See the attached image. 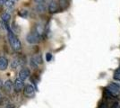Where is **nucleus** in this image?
Instances as JSON below:
<instances>
[{"label": "nucleus", "instance_id": "8", "mask_svg": "<svg viewBox=\"0 0 120 108\" xmlns=\"http://www.w3.org/2000/svg\"><path fill=\"white\" fill-rule=\"evenodd\" d=\"M30 71L29 68H22L19 73H18V77H20L22 78V80H25V79H27L28 77H30Z\"/></svg>", "mask_w": 120, "mask_h": 108}, {"label": "nucleus", "instance_id": "15", "mask_svg": "<svg viewBox=\"0 0 120 108\" xmlns=\"http://www.w3.org/2000/svg\"><path fill=\"white\" fill-rule=\"evenodd\" d=\"M68 1L67 0H58V5H60V7L62 9H65L68 6Z\"/></svg>", "mask_w": 120, "mask_h": 108}, {"label": "nucleus", "instance_id": "12", "mask_svg": "<svg viewBox=\"0 0 120 108\" xmlns=\"http://www.w3.org/2000/svg\"><path fill=\"white\" fill-rule=\"evenodd\" d=\"M22 60H21L20 58H15L14 60H13V61H12V64H11V66H12V68H14V69H16L18 67H20L22 66Z\"/></svg>", "mask_w": 120, "mask_h": 108}, {"label": "nucleus", "instance_id": "13", "mask_svg": "<svg viewBox=\"0 0 120 108\" xmlns=\"http://www.w3.org/2000/svg\"><path fill=\"white\" fill-rule=\"evenodd\" d=\"M10 19H11V15L9 13H7V12H5V13H3L1 15V20L3 21L4 23H5V24H8V22L10 21Z\"/></svg>", "mask_w": 120, "mask_h": 108}, {"label": "nucleus", "instance_id": "1", "mask_svg": "<svg viewBox=\"0 0 120 108\" xmlns=\"http://www.w3.org/2000/svg\"><path fill=\"white\" fill-rule=\"evenodd\" d=\"M5 30L7 31V36H8V41L10 43L12 49L15 51V52H19L21 49H22V43H21L20 40L17 36L15 35V33L12 31V29L10 28V26L8 24H5Z\"/></svg>", "mask_w": 120, "mask_h": 108}, {"label": "nucleus", "instance_id": "20", "mask_svg": "<svg viewBox=\"0 0 120 108\" xmlns=\"http://www.w3.org/2000/svg\"><path fill=\"white\" fill-rule=\"evenodd\" d=\"M99 108H108V105H107L106 103H103V104H100Z\"/></svg>", "mask_w": 120, "mask_h": 108}, {"label": "nucleus", "instance_id": "11", "mask_svg": "<svg viewBox=\"0 0 120 108\" xmlns=\"http://www.w3.org/2000/svg\"><path fill=\"white\" fill-rule=\"evenodd\" d=\"M35 8H36V12H37V13H39V14H43V13H45L46 9H47L46 5L44 4V3L37 4Z\"/></svg>", "mask_w": 120, "mask_h": 108}, {"label": "nucleus", "instance_id": "21", "mask_svg": "<svg viewBox=\"0 0 120 108\" xmlns=\"http://www.w3.org/2000/svg\"><path fill=\"white\" fill-rule=\"evenodd\" d=\"M37 4H40V3H45L46 0H34Z\"/></svg>", "mask_w": 120, "mask_h": 108}, {"label": "nucleus", "instance_id": "14", "mask_svg": "<svg viewBox=\"0 0 120 108\" xmlns=\"http://www.w3.org/2000/svg\"><path fill=\"white\" fill-rule=\"evenodd\" d=\"M4 5H5L6 9H13L15 7V1H13V0H5Z\"/></svg>", "mask_w": 120, "mask_h": 108}, {"label": "nucleus", "instance_id": "18", "mask_svg": "<svg viewBox=\"0 0 120 108\" xmlns=\"http://www.w3.org/2000/svg\"><path fill=\"white\" fill-rule=\"evenodd\" d=\"M51 60H52V54L49 53V52L47 53V54H46V60H47V61H50Z\"/></svg>", "mask_w": 120, "mask_h": 108}, {"label": "nucleus", "instance_id": "17", "mask_svg": "<svg viewBox=\"0 0 120 108\" xmlns=\"http://www.w3.org/2000/svg\"><path fill=\"white\" fill-rule=\"evenodd\" d=\"M114 78L120 80V68H118L117 70H116L115 74H114Z\"/></svg>", "mask_w": 120, "mask_h": 108}, {"label": "nucleus", "instance_id": "2", "mask_svg": "<svg viewBox=\"0 0 120 108\" xmlns=\"http://www.w3.org/2000/svg\"><path fill=\"white\" fill-rule=\"evenodd\" d=\"M106 95L108 96H116L120 95V85L117 83L111 82L108 86V88H106L105 90Z\"/></svg>", "mask_w": 120, "mask_h": 108}, {"label": "nucleus", "instance_id": "10", "mask_svg": "<svg viewBox=\"0 0 120 108\" xmlns=\"http://www.w3.org/2000/svg\"><path fill=\"white\" fill-rule=\"evenodd\" d=\"M8 67V60L4 56H0V70H5Z\"/></svg>", "mask_w": 120, "mask_h": 108}, {"label": "nucleus", "instance_id": "22", "mask_svg": "<svg viewBox=\"0 0 120 108\" xmlns=\"http://www.w3.org/2000/svg\"><path fill=\"white\" fill-rule=\"evenodd\" d=\"M5 5V0H0V7H2Z\"/></svg>", "mask_w": 120, "mask_h": 108}, {"label": "nucleus", "instance_id": "6", "mask_svg": "<svg viewBox=\"0 0 120 108\" xmlns=\"http://www.w3.org/2000/svg\"><path fill=\"white\" fill-rule=\"evenodd\" d=\"M24 87V80H22L20 77H17L14 83V89L15 92H20Z\"/></svg>", "mask_w": 120, "mask_h": 108}, {"label": "nucleus", "instance_id": "7", "mask_svg": "<svg viewBox=\"0 0 120 108\" xmlns=\"http://www.w3.org/2000/svg\"><path fill=\"white\" fill-rule=\"evenodd\" d=\"M48 9H49V12L50 14H55V13H56L58 11V9H59L58 3L56 0H51L49 2V4Z\"/></svg>", "mask_w": 120, "mask_h": 108}, {"label": "nucleus", "instance_id": "3", "mask_svg": "<svg viewBox=\"0 0 120 108\" xmlns=\"http://www.w3.org/2000/svg\"><path fill=\"white\" fill-rule=\"evenodd\" d=\"M41 39H42V37L38 32H36L34 30L29 32L26 36V41L30 44H37L41 41Z\"/></svg>", "mask_w": 120, "mask_h": 108}, {"label": "nucleus", "instance_id": "25", "mask_svg": "<svg viewBox=\"0 0 120 108\" xmlns=\"http://www.w3.org/2000/svg\"><path fill=\"white\" fill-rule=\"evenodd\" d=\"M13 1H16V0H13Z\"/></svg>", "mask_w": 120, "mask_h": 108}, {"label": "nucleus", "instance_id": "19", "mask_svg": "<svg viewBox=\"0 0 120 108\" xmlns=\"http://www.w3.org/2000/svg\"><path fill=\"white\" fill-rule=\"evenodd\" d=\"M5 108H16V106H15L14 104H8L5 106Z\"/></svg>", "mask_w": 120, "mask_h": 108}, {"label": "nucleus", "instance_id": "16", "mask_svg": "<svg viewBox=\"0 0 120 108\" xmlns=\"http://www.w3.org/2000/svg\"><path fill=\"white\" fill-rule=\"evenodd\" d=\"M18 15H19V16L22 17V18H26V17L28 16V11L24 10V9H22V10H20L19 12H18Z\"/></svg>", "mask_w": 120, "mask_h": 108}, {"label": "nucleus", "instance_id": "9", "mask_svg": "<svg viewBox=\"0 0 120 108\" xmlns=\"http://www.w3.org/2000/svg\"><path fill=\"white\" fill-rule=\"evenodd\" d=\"M3 88L5 89V91L6 93H11L14 90V83L12 82V80L8 79L3 84Z\"/></svg>", "mask_w": 120, "mask_h": 108}, {"label": "nucleus", "instance_id": "23", "mask_svg": "<svg viewBox=\"0 0 120 108\" xmlns=\"http://www.w3.org/2000/svg\"><path fill=\"white\" fill-rule=\"evenodd\" d=\"M3 84H4V82H3V80L0 78V88H3Z\"/></svg>", "mask_w": 120, "mask_h": 108}, {"label": "nucleus", "instance_id": "5", "mask_svg": "<svg viewBox=\"0 0 120 108\" xmlns=\"http://www.w3.org/2000/svg\"><path fill=\"white\" fill-rule=\"evenodd\" d=\"M23 95H24L26 97L31 98L35 96V88L32 85H26L24 88H23Z\"/></svg>", "mask_w": 120, "mask_h": 108}, {"label": "nucleus", "instance_id": "24", "mask_svg": "<svg viewBox=\"0 0 120 108\" xmlns=\"http://www.w3.org/2000/svg\"><path fill=\"white\" fill-rule=\"evenodd\" d=\"M1 100H2V94L0 93V102H1Z\"/></svg>", "mask_w": 120, "mask_h": 108}, {"label": "nucleus", "instance_id": "4", "mask_svg": "<svg viewBox=\"0 0 120 108\" xmlns=\"http://www.w3.org/2000/svg\"><path fill=\"white\" fill-rule=\"evenodd\" d=\"M42 57L40 54H35L31 56L30 59V66L31 68H37L40 65L42 64Z\"/></svg>", "mask_w": 120, "mask_h": 108}]
</instances>
